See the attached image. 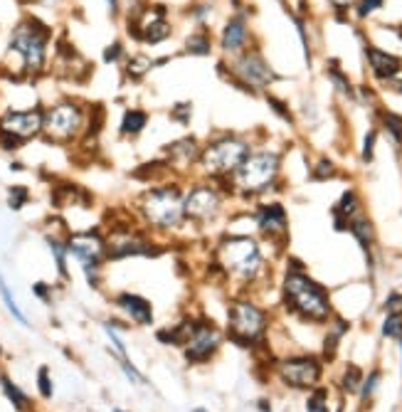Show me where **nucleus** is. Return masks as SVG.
Masks as SVG:
<instances>
[{
  "mask_svg": "<svg viewBox=\"0 0 402 412\" xmlns=\"http://www.w3.org/2000/svg\"><path fill=\"white\" fill-rule=\"evenodd\" d=\"M346 331H348V323L343 321V318H336V323L328 328L326 341H323V361H333V358H336L338 343H341V338L346 336Z\"/></svg>",
  "mask_w": 402,
  "mask_h": 412,
  "instance_id": "nucleus-31",
  "label": "nucleus"
},
{
  "mask_svg": "<svg viewBox=\"0 0 402 412\" xmlns=\"http://www.w3.org/2000/svg\"><path fill=\"white\" fill-rule=\"evenodd\" d=\"M333 227L336 230H346L348 227V220L356 218L360 213V195L356 193L353 188L343 190V195L338 198V203L333 205Z\"/></svg>",
  "mask_w": 402,
  "mask_h": 412,
  "instance_id": "nucleus-22",
  "label": "nucleus"
},
{
  "mask_svg": "<svg viewBox=\"0 0 402 412\" xmlns=\"http://www.w3.org/2000/svg\"><path fill=\"white\" fill-rule=\"evenodd\" d=\"M11 170L13 173H23V170H25V163H20V161H11Z\"/></svg>",
  "mask_w": 402,
  "mask_h": 412,
  "instance_id": "nucleus-52",
  "label": "nucleus"
},
{
  "mask_svg": "<svg viewBox=\"0 0 402 412\" xmlns=\"http://www.w3.org/2000/svg\"><path fill=\"white\" fill-rule=\"evenodd\" d=\"M32 296L37 299V301L47 304V306H52V301H55V287H52L50 282H35L32 284Z\"/></svg>",
  "mask_w": 402,
  "mask_h": 412,
  "instance_id": "nucleus-42",
  "label": "nucleus"
},
{
  "mask_svg": "<svg viewBox=\"0 0 402 412\" xmlns=\"http://www.w3.org/2000/svg\"><path fill=\"white\" fill-rule=\"evenodd\" d=\"M0 390H3L6 400L11 402L18 412H35V402H32V397L27 395V392L23 390L11 375H6V373H0Z\"/></svg>",
  "mask_w": 402,
  "mask_h": 412,
  "instance_id": "nucleus-26",
  "label": "nucleus"
},
{
  "mask_svg": "<svg viewBox=\"0 0 402 412\" xmlns=\"http://www.w3.org/2000/svg\"><path fill=\"white\" fill-rule=\"evenodd\" d=\"M254 227L262 237L272 239H287L289 235V215L284 210L282 203H257V208L252 210Z\"/></svg>",
  "mask_w": 402,
  "mask_h": 412,
  "instance_id": "nucleus-16",
  "label": "nucleus"
},
{
  "mask_svg": "<svg viewBox=\"0 0 402 412\" xmlns=\"http://www.w3.org/2000/svg\"><path fill=\"white\" fill-rule=\"evenodd\" d=\"M0 363H3V346H0Z\"/></svg>",
  "mask_w": 402,
  "mask_h": 412,
  "instance_id": "nucleus-55",
  "label": "nucleus"
},
{
  "mask_svg": "<svg viewBox=\"0 0 402 412\" xmlns=\"http://www.w3.org/2000/svg\"><path fill=\"white\" fill-rule=\"evenodd\" d=\"M65 235H67V230H47V232L42 235V239H45V247H47V252H50L52 262H55V269H57V277H60V282L70 284L72 282L70 252H67Z\"/></svg>",
  "mask_w": 402,
  "mask_h": 412,
  "instance_id": "nucleus-19",
  "label": "nucleus"
},
{
  "mask_svg": "<svg viewBox=\"0 0 402 412\" xmlns=\"http://www.w3.org/2000/svg\"><path fill=\"white\" fill-rule=\"evenodd\" d=\"M183 195V178H168L163 183L146 185V188L139 190V195L131 203V213L136 215L141 227H146L153 237L165 242L168 237L183 235L188 230Z\"/></svg>",
  "mask_w": 402,
  "mask_h": 412,
  "instance_id": "nucleus-1",
  "label": "nucleus"
},
{
  "mask_svg": "<svg viewBox=\"0 0 402 412\" xmlns=\"http://www.w3.org/2000/svg\"><path fill=\"white\" fill-rule=\"evenodd\" d=\"M328 77H331V82L338 87V92H343L346 96H353V94H356V92H353V85L348 82V77L343 75L341 70H338L336 62H331V67H328Z\"/></svg>",
  "mask_w": 402,
  "mask_h": 412,
  "instance_id": "nucleus-41",
  "label": "nucleus"
},
{
  "mask_svg": "<svg viewBox=\"0 0 402 412\" xmlns=\"http://www.w3.org/2000/svg\"><path fill=\"white\" fill-rule=\"evenodd\" d=\"M382 336L390 338V341H400L402 338V313H385V321H382Z\"/></svg>",
  "mask_w": 402,
  "mask_h": 412,
  "instance_id": "nucleus-38",
  "label": "nucleus"
},
{
  "mask_svg": "<svg viewBox=\"0 0 402 412\" xmlns=\"http://www.w3.org/2000/svg\"><path fill=\"white\" fill-rule=\"evenodd\" d=\"M185 55H193V57H208L213 52V35H210L205 27H198L195 32H190L185 37Z\"/></svg>",
  "mask_w": 402,
  "mask_h": 412,
  "instance_id": "nucleus-29",
  "label": "nucleus"
},
{
  "mask_svg": "<svg viewBox=\"0 0 402 412\" xmlns=\"http://www.w3.org/2000/svg\"><path fill=\"white\" fill-rule=\"evenodd\" d=\"M190 412H210V410H205V407H193Z\"/></svg>",
  "mask_w": 402,
  "mask_h": 412,
  "instance_id": "nucleus-53",
  "label": "nucleus"
},
{
  "mask_svg": "<svg viewBox=\"0 0 402 412\" xmlns=\"http://www.w3.org/2000/svg\"><path fill=\"white\" fill-rule=\"evenodd\" d=\"M382 308H385V313H402V294L390 292L385 299V304H382Z\"/></svg>",
  "mask_w": 402,
  "mask_h": 412,
  "instance_id": "nucleus-46",
  "label": "nucleus"
},
{
  "mask_svg": "<svg viewBox=\"0 0 402 412\" xmlns=\"http://www.w3.org/2000/svg\"><path fill=\"white\" fill-rule=\"evenodd\" d=\"M282 173V154L269 149L249 151L247 158L239 163V168L227 178L232 188V198L257 200L277 185Z\"/></svg>",
  "mask_w": 402,
  "mask_h": 412,
  "instance_id": "nucleus-6",
  "label": "nucleus"
},
{
  "mask_svg": "<svg viewBox=\"0 0 402 412\" xmlns=\"http://www.w3.org/2000/svg\"><path fill=\"white\" fill-rule=\"evenodd\" d=\"M131 178L139 180V183H144V185H156V183H163V180H168V178H178V175L170 168L168 161L161 156V158L146 161L139 168L131 170Z\"/></svg>",
  "mask_w": 402,
  "mask_h": 412,
  "instance_id": "nucleus-21",
  "label": "nucleus"
},
{
  "mask_svg": "<svg viewBox=\"0 0 402 412\" xmlns=\"http://www.w3.org/2000/svg\"><path fill=\"white\" fill-rule=\"evenodd\" d=\"M0 301H3V306H6V311L11 313L13 318H15L20 326H30V318L25 316V311L20 308V304H18L15 294H13L11 284H8V279L3 277V272H0Z\"/></svg>",
  "mask_w": 402,
  "mask_h": 412,
  "instance_id": "nucleus-27",
  "label": "nucleus"
},
{
  "mask_svg": "<svg viewBox=\"0 0 402 412\" xmlns=\"http://www.w3.org/2000/svg\"><path fill=\"white\" fill-rule=\"evenodd\" d=\"M111 412H129V410H121V407H114V410H111Z\"/></svg>",
  "mask_w": 402,
  "mask_h": 412,
  "instance_id": "nucleus-54",
  "label": "nucleus"
},
{
  "mask_svg": "<svg viewBox=\"0 0 402 412\" xmlns=\"http://www.w3.org/2000/svg\"><path fill=\"white\" fill-rule=\"evenodd\" d=\"M67 252L70 259L84 267H106V235L101 225L94 227H80V230H67Z\"/></svg>",
  "mask_w": 402,
  "mask_h": 412,
  "instance_id": "nucleus-12",
  "label": "nucleus"
},
{
  "mask_svg": "<svg viewBox=\"0 0 402 412\" xmlns=\"http://www.w3.org/2000/svg\"><path fill=\"white\" fill-rule=\"evenodd\" d=\"M397 343H400V353H402V338H400V341H397Z\"/></svg>",
  "mask_w": 402,
  "mask_h": 412,
  "instance_id": "nucleus-56",
  "label": "nucleus"
},
{
  "mask_svg": "<svg viewBox=\"0 0 402 412\" xmlns=\"http://www.w3.org/2000/svg\"><path fill=\"white\" fill-rule=\"evenodd\" d=\"M382 6V0H358V18H368L370 13H375Z\"/></svg>",
  "mask_w": 402,
  "mask_h": 412,
  "instance_id": "nucleus-48",
  "label": "nucleus"
},
{
  "mask_svg": "<svg viewBox=\"0 0 402 412\" xmlns=\"http://www.w3.org/2000/svg\"><path fill=\"white\" fill-rule=\"evenodd\" d=\"M87 109L77 99H60L45 109L42 141L52 146H72L84 136Z\"/></svg>",
  "mask_w": 402,
  "mask_h": 412,
  "instance_id": "nucleus-8",
  "label": "nucleus"
},
{
  "mask_svg": "<svg viewBox=\"0 0 402 412\" xmlns=\"http://www.w3.org/2000/svg\"><path fill=\"white\" fill-rule=\"evenodd\" d=\"M375 141H377V131H368L365 134V141H363V163H372V158H375Z\"/></svg>",
  "mask_w": 402,
  "mask_h": 412,
  "instance_id": "nucleus-45",
  "label": "nucleus"
},
{
  "mask_svg": "<svg viewBox=\"0 0 402 412\" xmlns=\"http://www.w3.org/2000/svg\"><path fill=\"white\" fill-rule=\"evenodd\" d=\"M111 304L116 306V311L124 313V318L129 323H136V326H144V328H151L156 323L153 304H151L146 296H141V294L119 292L111 296Z\"/></svg>",
  "mask_w": 402,
  "mask_h": 412,
  "instance_id": "nucleus-17",
  "label": "nucleus"
},
{
  "mask_svg": "<svg viewBox=\"0 0 402 412\" xmlns=\"http://www.w3.org/2000/svg\"><path fill=\"white\" fill-rule=\"evenodd\" d=\"M333 6H336V11H348V8L353 6V3H358V0H331Z\"/></svg>",
  "mask_w": 402,
  "mask_h": 412,
  "instance_id": "nucleus-50",
  "label": "nucleus"
},
{
  "mask_svg": "<svg viewBox=\"0 0 402 412\" xmlns=\"http://www.w3.org/2000/svg\"><path fill=\"white\" fill-rule=\"evenodd\" d=\"M193 323H195V316H183L178 323H173V326L158 328V331H156V338H158L161 346L183 348V343L188 341L190 331H193Z\"/></svg>",
  "mask_w": 402,
  "mask_h": 412,
  "instance_id": "nucleus-25",
  "label": "nucleus"
},
{
  "mask_svg": "<svg viewBox=\"0 0 402 412\" xmlns=\"http://www.w3.org/2000/svg\"><path fill=\"white\" fill-rule=\"evenodd\" d=\"M363 370L358 366H348L346 370H343V377H341V387L343 392H348V395H356L358 390H360V382H363Z\"/></svg>",
  "mask_w": 402,
  "mask_h": 412,
  "instance_id": "nucleus-34",
  "label": "nucleus"
},
{
  "mask_svg": "<svg viewBox=\"0 0 402 412\" xmlns=\"http://www.w3.org/2000/svg\"><path fill=\"white\" fill-rule=\"evenodd\" d=\"M225 333L215 321L205 316H195L193 331H190L188 341L183 343V358L188 366H205L218 356L220 346H222Z\"/></svg>",
  "mask_w": 402,
  "mask_h": 412,
  "instance_id": "nucleus-13",
  "label": "nucleus"
},
{
  "mask_svg": "<svg viewBox=\"0 0 402 412\" xmlns=\"http://www.w3.org/2000/svg\"><path fill=\"white\" fill-rule=\"evenodd\" d=\"M220 75L227 77V82H232L234 87L249 92V94H254V89H264L277 80V72L269 67V62L264 60L259 50H242L239 55H234L230 75L227 72H220Z\"/></svg>",
  "mask_w": 402,
  "mask_h": 412,
  "instance_id": "nucleus-11",
  "label": "nucleus"
},
{
  "mask_svg": "<svg viewBox=\"0 0 402 412\" xmlns=\"http://www.w3.org/2000/svg\"><path fill=\"white\" fill-rule=\"evenodd\" d=\"M126 57V50H124V42L121 40H114L111 45L104 47V55H101V60L106 62V65H116V62H121Z\"/></svg>",
  "mask_w": 402,
  "mask_h": 412,
  "instance_id": "nucleus-43",
  "label": "nucleus"
},
{
  "mask_svg": "<svg viewBox=\"0 0 402 412\" xmlns=\"http://www.w3.org/2000/svg\"><path fill=\"white\" fill-rule=\"evenodd\" d=\"M168 119L180 126H190V119H193V101H175L168 111Z\"/></svg>",
  "mask_w": 402,
  "mask_h": 412,
  "instance_id": "nucleus-36",
  "label": "nucleus"
},
{
  "mask_svg": "<svg viewBox=\"0 0 402 412\" xmlns=\"http://www.w3.org/2000/svg\"><path fill=\"white\" fill-rule=\"evenodd\" d=\"M336 175H338V168L331 158H318L316 166L311 168V180H318V183H323V180H333Z\"/></svg>",
  "mask_w": 402,
  "mask_h": 412,
  "instance_id": "nucleus-37",
  "label": "nucleus"
},
{
  "mask_svg": "<svg viewBox=\"0 0 402 412\" xmlns=\"http://www.w3.org/2000/svg\"><path fill=\"white\" fill-rule=\"evenodd\" d=\"M296 267H289L287 277L282 282V299L284 306L291 313H296L299 318L311 323H326L333 318V306L328 292L311 279L301 269V264L294 262Z\"/></svg>",
  "mask_w": 402,
  "mask_h": 412,
  "instance_id": "nucleus-3",
  "label": "nucleus"
},
{
  "mask_svg": "<svg viewBox=\"0 0 402 412\" xmlns=\"http://www.w3.org/2000/svg\"><path fill=\"white\" fill-rule=\"evenodd\" d=\"M213 259L225 272V279H237L242 284L257 282L267 267L259 239L244 232H230V230H225L215 239Z\"/></svg>",
  "mask_w": 402,
  "mask_h": 412,
  "instance_id": "nucleus-2",
  "label": "nucleus"
},
{
  "mask_svg": "<svg viewBox=\"0 0 402 412\" xmlns=\"http://www.w3.org/2000/svg\"><path fill=\"white\" fill-rule=\"evenodd\" d=\"M52 30L35 15H25L8 37V52L20 60L23 77H40L50 57Z\"/></svg>",
  "mask_w": 402,
  "mask_h": 412,
  "instance_id": "nucleus-5",
  "label": "nucleus"
},
{
  "mask_svg": "<svg viewBox=\"0 0 402 412\" xmlns=\"http://www.w3.org/2000/svg\"><path fill=\"white\" fill-rule=\"evenodd\" d=\"M267 101H269V106H272V109H274V114H279L284 121H291V111L287 109V104H284L282 99H277V96L267 94Z\"/></svg>",
  "mask_w": 402,
  "mask_h": 412,
  "instance_id": "nucleus-47",
  "label": "nucleus"
},
{
  "mask_svg": "<svg viewBox=\"0 0 402 412\" xmlns=\"http://www.w3.org/2000/svg\"><path fill=\"white\" fill-rule=\"evenodd\" d=\"M210 13H213V6H208V3H203V6H195L193 11H190V18H193L195 23H200V25H203V23L210 18Z\"/></svg>",
  "mask_w": 402,
  "mask_h": 412,
  "instance_id": "nucleus-49",
  "label": "nucleus"
},
{
  "mask_svg": "<svg viewBox=\"0 0 402 412\" xmlns=\"http://www.w3.org/2000/svg\"><path fill=\"white\" fill-rule=\"evenodd\" d=\"M200 141L198 136L193 134H185L180 139H173L170 144L163 146L161 156L170 163V168L175 170V175L183 180H188V175L193 178V168H195V161L200 156Z\"/></svg>",
  "mask_w": 402,
  "mask_h": 412,
  "instance_id": "nucleus-15",
  "label": "nucleus"
},
{
  "mask_svg": "<svg viewBox=\"0 0 402 412\" xmlns=\"http://www.w3.org/2000/svg\"><path fill=\"white\" fill-rule=\"evenodd\" d=\"M42 121H45L42 106L6 109L0 114V151L18 154L25 144L42 139Z\"/></svg>",
  "mask_w": 402,
  "mask_h": 412,
  "instance_id": "nucleus-10",
  "label": "nucleus"
},
{
  "mask_svg": "<svg viewBox=\"0 0 402 412\" xmlns=\"http://www.w3.org/2000/svg\"><path fill=\"white\" fill-rule=\"evenodd\" d=\"M277 375L291 390H313L323 377V361L316 356H291L277 363Z\"/></svg>",
  "mask_w": 402,
  "mask_h": 412,
  "instance_id": "nucleus-14",
  "label": "nucleus"
},
{
  "mask_svg": "<svg viewBox=\"0 0 402 412\" xmlns=\"http://www.w3.org/2000/svg\"><path fill=\"white\" fill-rule=\"evenodd\" d=\"M377 382H380V370H370V373H368V377H363L360 390H358V395H360L363 400H370L372 392L377 390Z\"/></svg>",
  "mask_w": 402,
  "mask_h": 412,
  "instance_id": "nucleus-44",
  "label": "nucleus"
},
{
  "mask_svg": "<svg viewBox=\"0 0 402 412\" xmlns=\"http://www.w3.org/2000/svg\"><path fill=\"white\" fill-rule=\"evenodd\" d=\"M35 382H37V392H40L42 400H52V397H55V380H52L50 366H40V368H37Z\"/></svg>",
  "mask_w": 402,
  "mask_h": 412,
  "instance_id": "nucleus-33",
  "label": "nucleus"
},
{
  "mask_svg": "<svg viewBox=\"0 0 402 412\" xmlns=\"http://www.w3.org/2000/svg\"><path fill=\"white\" fill-rule=\"evenodd\" d=\"M306 412H331V405H328V387L316 385L311 390L306 400Z\"/></svg>",
  "mask_w": 402,
  "mask_h": 412,
  "instance_id": "nucleus-35",
  "label": "nucleus"
},
{
  "mask_svg": "<svg viewBox=\"0 0 402 412\" xmlns=\"http://www.w3.org/2000/svg\"><path fill=\"white\" fill-rule=\"evenodd\" d=\"M101 328H104L106 338H109V341H111V346H114V353H116V358H129V351H126V343H124V338L119 336V331H116V328L111 326L109 321H104V323H101Z\"/></svg>",
  "mask_w": 402,
  "mask_h": 412,
  "instance_id": "nucleus-39",
  "label": "nucleus"
},
{
  "mask_svg": "<svg viewBox=\"0 0 402 412\" xmlns=\"http://www.w3.org/2000/svg\"><path fill=\"white\" fill-rule=\"evenodd\" d=\"M227 195L215 180L205 178H190L185 180V220H188V230L193 227L195 232H205V230L215 227L220 220L227 215Z\"/></svg>",
  "mask_w": 402,
  "mask_h": 412,
  "instance_id": "nucleus-7",
  "label": "nucleus"
},
{
  "mask_svg": "<svg viewBox=\"0 0 402 412\" xmlns=\"http://www.w3.org/2000/svg\"><path fill=\"white\" fill-rule=\"evenodd\" d=\"M151 70H153V60H151V57L146 55V52H136V55L126 57L124 77L129 82H141Z\"/></svg>",
  "mask_w": 402,
  "mask_h": 412,
  "instance_id": "nucleus-30",
  "label": "nucleus"
},
{
  "mask_svg": "<svg viewBox=\"0 0 402 412\" xmlns=\"http://www.w3.org/2000/svg\"><path fill=\"white\" fill-rule=\"evenodd\" d=\"M249 42V25L244 20V15H232L225 23L222 32H220V50L225 55H239L242 50H247Z\"/></svg>",
  "mask_w": 402,
  "mask_h": 412,
  "instance_id": "nucleus-18",
  "label": "nucleus"
},
{
  "mask_svg": "<svg viewBox=\"0 0 402 412\" xmlns=\"http://www.w3.org/2000/svg\"><path fill=\"white\" fill-rule=\"evenodd\" d=\"M269 328V316L252 299H234L227 308V341L239 348L262 346Z\"/></svg>",
  "mask_w": 402,
  "mask_h": 412,
  "instance_id": "nucleus-9",
  "label": "nucleus"
},
{
  "mask_svg": "<svg viewBox=\"0 0 402 412\" xmlns=\"http://www.w3.org/2000/svg\"><path fill=\"white\" fill-rule=\"evenodd\" d=\"M365 60L368 65H370V72L377 77V80H395L397 75L402 72V60L395 55H390V52L380 50V47H372V45H365Z\"/></svg>",
  "mask_w": 402,
  "mask_h": 412,
  "instance_id": "nucleus-20",
  "label": "nucleus"
},
{
  "mask_svg": "<svg viewBox=\"0 0 402 412\" xmlns=\"http://www.w3.org/2000/svg\"><path fill=\"white\" fill-rule=\"evenodd\" d=\"M106 8H109V15H119V0H106Z\"/></svg>",
  "mask_w": 402,
  "mask_h": 412,
  "instance_id": "nucleus-51",
  "label": "nucleus"
},
{
  "mask_svg": "<svg viewBox=\"0 0 402 412\" xmlns=\"http://www.w3.org/2000/svg\"><path fill=\"white\" fill-rule=\"evenodd\" d=\"M119 368L131 385H146V375L134 366V363H131V358H119Z\"/></svg>",
  "mask_w": 402,
  "mask_h": 412,
  "instance_id": "nucleus-40",
  "label": "nucleus"
},
{
  "mask_svg": "<svg viewBox=\"0 0 402 412\" xmlns=\"http://www.w3.org/2000/svg\"><path fill=\"white\" fill-rule=\"evenodd\" d=\"M149 121H151L149 111L139 109V106H129V109H124V114H121L119 134L124 136V139H139L146 131V126H149Z\"/></svg>",
  "mask_w": 402,
  "mask_h": 412,
  "instance_id": "nucleus-23",
  "label": "nucleus"
},
{
  "mask_svg": "<svg viewBox=\"0 0 402 412\" xmlns=\"http://www.w3.org/2000/svg\"><path fill=\"white\" fill-rule=\"evenodd\" d=\"M252 146L239 134H218L200 146V156L195 161L193 178L205 180H225L239 168L244 158L249 156Z\"/></svg>",
  "mask_w": 402,
  "mask_h": 412,
  "instance_id": "nucleus-4",
  "label": "nucleus"
},
{
  "mask_svg": "<svg viewBox=\"0 0 402 412\" xmlns=\"http://www.w3.org/2000/svg\"><path fill=\"white\" fill-rule=\"evenodd\" d=\"M346 230L353 235V237H356V242L360 244L363 252L370 257L372 244H375V227H372V220L368 218L365 213H358L356 218L348 220V227Z\"/></svg>",
  "mask_w": 402,
  "mask_h": 412,
  "instance_id": "nucleus-24",
  "label": "nucleus"
},
{
  "mask_svg": "<svg viewBox=\"0 0 402 412\" xmlns=\"http://www.w3.org/2000/svg\"><path fill=\"white\" fill-rule=\"evenodd\" d=\"M32 188L30 185H23V183H13L6 188V208L11 213H23L27 205L32 203Z\"/></svg>",
  "mask_w": 402,
  "mask_h": 412,
  "instance_id": "nucleus-28",
  "label": "nucleus"
},
{
  "mask_svg": "<svg viewBox=\"0 0 402 412\" xmlns=\"http://www.w3.org/2000/svg\"><path fill=\"white\" fill-rule=\"evenodd\" d=\"M380 124L390 134V139L397 146H402V116L395 114V111H380Z\"/></svg>",
  "mask_w": 402,
  "mask_h": 412,
  "instance_id": "nucleus-32",
  "label": "nucleus"
}]
</instances>
